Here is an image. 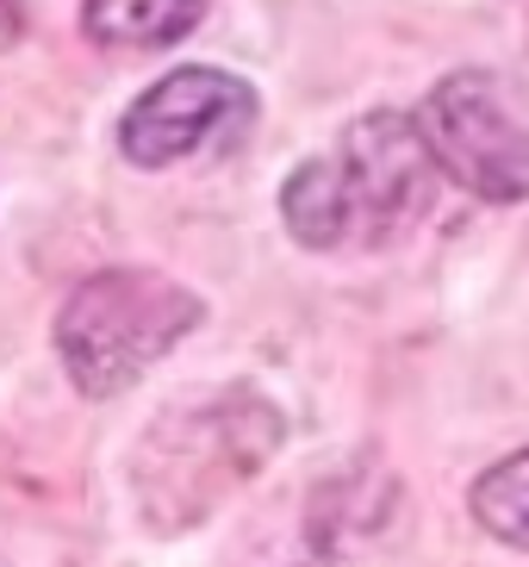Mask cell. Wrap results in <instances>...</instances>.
<instances>
[{
	"label": "cell",
	"instance_id": "3957f363",
	"mask_svg": "<svg viewBox=\"0 0 529 567\" xmlns=\"http://www.w3.org/2000/svg\"><path fill=\"white\" fill-rule=\"evenodd\" d=\"M206 318L194 287L156 268H100L56 312V355L82 400L137 386Z\"/></svg>",
	"mask_w": 529,
	"mask_h": 567
},
{
	"label": "cell",
	"instance_id": "277c9868",
	"mask_svg": "<svg viewBox=\"0 0 529 567\" xmlns=\"http://www.w3.org/2000/svg\"><path fill=\"white\" fill-rule=\"evenodd\" d=\"M417 132L436 156V175L467 187L486 206L529 200V106L498 69H455L424 94Z\"/></svg>",
	"mask_w": 529,
	"mask_h": 567
},
{
	"label": "cell",
	"instance_id": "6da1fadb",
	"mask_svg": "<svg viewBox=\"0 0 529 567\" xmlns=\"http://www.w3.org/2000/svg\"><path fill=\"white\" fill-rule=\"evenodd\" d=\"M287 443V417L256 386H212L144 424L132 462V499L156 536H181L243 493Z\"/></svg>",
	"mask_w": 529,
	"mask_h": 567
},
{
	"label": "cell",
	"instance_id": "9c48e42d",
	"mask_svg": "<svg viewBox=\"0 0 529 567\" xmlns=\"http://www.w3.org/2000/svg\"><path fill=\"white\" fill-rule=\"evenodd\" d=\"M305 567H324V561H305Z\"/></svg>",
	"mask_w": 529,
	"mask_h": 567
},
{
	"label": "cell",
	"instance_id": "7a4b0ae2",
	"mask_svg": "<svg viewBox=\"0 0 529 567\" xmlns=\"http://www.w3.org/2000/svg\"><path fill=\"white\" fill-rule=\"evenodd\" d=\"M436 156L412 113H362L336 151L305 156L281 187V218L305 250H374L431 213Z\"/></svg>",
	"mask_w": 529,
	"mask_h": 567
},
{
	"label": "cell",
	"instance_id": "ba28073f",
	"mask_svg": "<svg viewBox=\"0 0 529 567\" xmlns=\"http://www.w3.org/2000/svg\"><path fill=\"white\" fill-rule=\"evenodd\" d=\"M13 38H19V7L13 0H0V51H7Z\"/></svg>",
	"mask_w": 529,
	"mask_h": 567
},
{
	"label": "cell",
	"instance_id": "5b68a950",
	"mask_svg": "<svg viewBox=\"0 0 529 567\" xmlns=\"http://www.w3.org/2000/svg\"><path fill=\"white\" fill-rule=\"evenodd\" d=\"M249 118H256V94H249L243 75L187 63L125 106L118 151L132 168H175L206 144H231Z\"/></svg>",
	"mask_w": 529,
	"mask_h": 567
},
{
	"label": "cell",
	"instance_id": "52a82bcc",
	"mask_svg": "<svg viewBox=\"0 0 529 567\" xmlns=\"http://www.w3.org/2000/svg\"><path fill=\"white\" fill-rule=\"evenodd\" d=\"M467 512H474V524H480L492 543L529 549V450H517V455L486 467L480 481H474V493H467Z\"/></svg>",
	"mask_w": 529,
	"mask_h": 567
},
{
	"label": "cell",
	"instance_id": "8992f818",
	"mask_svg": "<svg viewBox=\"0 0 529 567\" xmlns=\"http://www.w3.org/2000/svg\"><path fill=\"white\" fill-rule=\"evenodd\" d=\"M212 0H87L82 25L94 44H125V51H163V44H181L206 19Z\"/></svg>",
	"mask_w": 529,
	"mask_h": 567
}]
</instances>
